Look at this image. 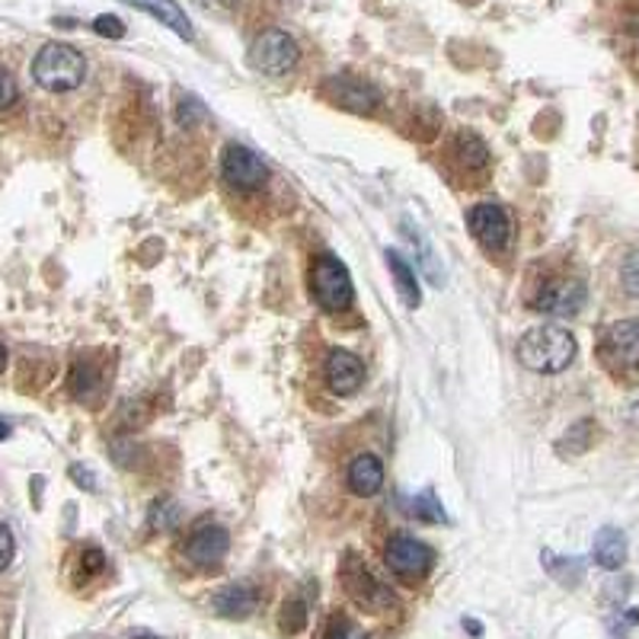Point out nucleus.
Masks as SVG:
<instances>
[{
    "label": "nucleus",
    "mask_w": 639,
    "mask_h": 639,
    "mask_svg": "<svg viewBox=\"0 0 639 639\" xmlns=\"http://www.w3.org/2000/svg\"><path fill=\"white\" fill-rule=\"evenodd\" d=\"M80 566L87 570V573H102L106 570V556L99 553V550H84V556H80Z\"/></svg>",
    "instance_id": "nucleus-30"
},
{
    "label": "nucleus",
    "mask_w": 639,
    "mask_h": 639,
    "mask_svg": "<svg viewBox=\"0 0 639 639\" xmlns=\"http://www.w3.org/2000/svg\"><path fill=\"white\" fill-rule=\"evenodd\" d=\"M410 511H413L415 518H422V521H447L445 509H442V502L435 499V492H419L413 502H410Z\"/></svg>",
    "instance_id": "nucleus-22"
},
{
    "label": "nucleus",
    "mask_w": 639,
    "mask_h": 639,
    "mask_svg": "<svg viewBox=\"0 0 639 639\" xmlns=\"http://www.w3.org/2000/svg\"><path fill=\"white\" fill-rule=\"evenodd\" d=\"M256 602L259 598L250 585H227L212 598V607H215V614H221L227 620H243L256 610Z\"/></svg>",
    "instance_id": "nucleus-17"
},
{
    "label": "nucleus",
    "mask_w": 639,
    "mask_h": 639,
    "mask_svg": "<svg viewBox=\"0 0 639 639\" xmlns=\"http://www.w3.org/2000/svg\"><path fill=\"white\" fill-rule=\"evenodd\" d=\"M297 58H301L297 42L282 30H266L250 45V64L269 77H282L288 71H294Z\"/></svg>",
    "instance_id": "nucleus-5"
},
{
    "label": "nucleus",
    "mask_w": 639,
    "mask_h": 639,
    "mask_svg": "<svg viewBox=\"0 0 639 639\" xmlns=\"http://www.w3.org/2000/svg\"><path fill=\"white\" fill-rule=\"evenodd\" d=\"M592 556H595V563L607 570V573H617L624 563H627V538H624V531L620 528H602L598 534H595V543H592Z\"/></svg>",
    "instance_id": "nucleus-15"
},
{
    "label": "nucleus",
    "mask_w": 639,
    "mask_h": 639,
    "mask_svg": "<svg viewBox=\"0 0 639 639\" xmlns=\"http://www.w3.org/2000/svg\"><path fill=\"white\" fill-rule=\"evenodd\" d=\"M454 151H457V160H461L467 170H483V166L489 163V148H486V141H483L479 134H474V131H461Z\"/></svg>",
    "instance_id": "nucleus-19"
},
{
    "label": "nucleus",
    "mask_w": 639,
    "mask_h": 639,
    "mask_svg": "<svg viewBox=\"0 0 639 639\" xmlns=\"http://www.w3.org/2000/svg\"><path fill=\"white\" fill-rule=\"evenodd\" d=\"M221 176L224 183L234 186V189L256 192L266 186L269 170H266V163L256 158L250 148H243V144H227L221 158Z\"/></svg>",
    "instance_id": "nucleus-8"
},
{
    "label": "nucleus",
    "mask_w": 639,
    "mask_h": 639,
    "mask_svg": "<svg viewBox=\"0 0 639 639\" xmlns=\"http://www.w3.org/2000/svg\"><path fill=\"white\" fill-rule=\"evenodd\" d=\"M202 7H212V10H230L234 7V0H198Z\"/></svg>",
    "instance_id": "nucleus-33"
},
{
    "label": "nucleus",
    "mask_w": 639,
    "mask_h": 639,
    "mask_svg": "<svg viewBox=\"0 0 639 639\" xmlns=\"http://www.w3.org/2000/svg\"><path fill=\"white\" fill-rule=\"evenodd\" d=\"M639 624V610H627V614H620L617 617V624H610V633L614 637H627V630L630 627H637Z\"/></svg>",
    "instance_id": "nucleus-31"
},
{
    "label": "nucleus",
    "mask_w": 639,
    "mask_h": 639,
    "mask_svg": "<svg viewBox=\"0 0 639 639\" xmlns=\"http://www.w3.org/2000/svg\"><path fill=\"white\" fill-rule=\"evenodd\" d=\"M383 560H387V566H390V573L400 575L403 582H419V578H425L429 570H432L435 553H432L429 543L415 541L410 534H393V538L387 541Z\"/></svg>",
    "instance_id": "nucleus-7"
},
{
    "label": "nucleus",
    "mask_w": 639,
    "mask_h": 639,
    "mask_svg": "<svg viewBox=\"0 0 639 639\" xmlns=\"http://www.w3.org/2000/svg\"><path fill=\"white\" fill-rule=\"evenodd\" d=\"M383 259H387V266H390V275H393V285H397V294H400L403 307L415 311V307L422 304V294H419V282H415V272L410 269V262L397 253V250H387Z\"/></svg>",
    "instance_id": "nucleus-18"
},
{
    "label": "nucleus",
    "mask_w": 639,
    "mask_h": 639,
    "mask_svg": "<svg viewBox=\"0 0 639 639\" xmlns=\"http://www.w3.org/2000/svg\"><path fill=\"white\" fill-rule=\"evenodd\" d=\"M464 627H470V633H474V637H479V633H483V630H479L477 620H464Z\"/></svg>",
    "instance_id": "nucleus-34"
},
{
    "label": "nucleus",
    "mask_w": 639,
    "mask_h": 639,
    "mask_svg": "<svg viewBox=\"0 0 639 639\" xmlns=\"http://www.w3.org/2000/svg\"><path fill=\"white\" fill-rule=\"evenodd\" d=\"M326 383H329V390L333 393H343V397H349L355 393L361 381H365V365H361V358L358 355H351L346 349H333L326 355Z\"/></svg>",
    "instance_id": "nucleus-13"
},
{
    "label": "nucleus",
    "mask_w": 639,
    "mask_h": 639,
    "mask_svg": "<svg viewBox=\"0 0 639 639\" xmlns=\"http://www.w3.org/2000/svg\"><path fill=\"white\" fill-rule=\"evenodd\" d=\"M343 588H346V595H349L351 602L358 607H365V610H371V614H383V610H390V607L397 605V598H393V592L383 585L381 578H375V573L358 560V556H346L343 560Z\"/></svg>",
    "instance_id": "nucleus-4"
},
{
    "label": "nucleus",
    "mask_w": 639,
    "mask_h": 639,
    "mask_svg": "<svg viewBox=\"0 0 639 639\" xmlns=\"http://www.w3.org/2000/svg\"><path fill=\"white\" fill-rule=\"evenodd\" d=\"M138 639H158V637H138Z\"/></svg>",
    "instance_id": "nucleus-37"
},
{
    "label": "nucleus",
    "mask_w": 639,
    "mask_h": 639,
    "mask_svg": "<svg viewBox=\"0 0 639 639\" xmlns=\"http://www.w3.org/2000/svg\"><path fill=\"white\" fill-rule=\"evenodd\" d=\"M323 639H368L365 637V630L358 627V624H351L349 617H333L329 624H326V633Z\"/></svg>",
    "instance_id": "nucleus-24"
},
{
    "label": "nucleus",
    "mask_w": 639,
    "mask_h": 639,
    "mask_svg": "<svg viewBox=\"0 0 639 639\" xmlns=\"http://www.w3.org/2000/svg\"><path fill=\"white\" fill-rule=\"evenodd\" d=\"M383 486V464L375 454H358L349 464V489L355 496H375Z\"/></svg>",
    "instance_id": "nucleus-16"
},
{
    "label": "nucleus",
    "mask_w": 639,
    "mask_h": 639,
    "mask_svg": "<svg viewBox=\"0 0 639 639\" xmlns=\"http://www.w3.org/2000/svg\"><path fill=\"white\" fill-rule=\"evenodd\" d=\"M311 285H314V297H317V304L323 311L339 314V311L351 307V297H355L351 275L336 256H320L317 262H314V272H311Z\"/></svg>",
    "instance_id": "nucleus-3"
},
{
    "label": "nucleus",
    "mask_w": 639,
    "mask_h": 639,
    "mask_svg": "<svg viewBox=\"0 0 639 639\" xmlns=\"http://www.w3.org/2000/svg\"><path fill=\"white\" fill-rule=\"evenodd\" d=\"M326 94L336 106L349 109V112H375L381 106V90L368 80H358L349 74H339V77H329L326 80Z\"/></svg>",
    "instance_id": "nucleus-12"
},
{
    "label": "nucleus",
    "mask_w": 639,
    "mask_h": 639,
    "mask_svg": "<svg viewBox=\"0 0 639 639\" xmlns=\"http://www.w3.org/2000/svg\"><path fill=\"white\" fill-rule=\"evenodd\" d=\"M7 435H10V425H7V422L0 419V438H7Z\"/></svg>",
    "instance_id": "nucleus-36"
},
{
    "label": "nucleus",
    "mask_w": 639,
    "mask_h": 639,
    "mask_svg": "<svg viewBox=\"0 0 639 639\" xmlns=\"http://www.w3.org/2000/svg\"><path fill=\"white\" fill-rule=\"evenodd\" d=\"M94 30L99 35H106V39H122L126 35V23L119 17H112V13H102V17L94 20Z\"/></svg>",
    "instance_id": "nucleus-26"
},
{
    "label": "nucleus",
    "mask_w": 639,
    "mask_h": 639,
    "mask_svg": "<svg viewBox=\"0 0 639 639\" xmlns=\"http://www.w3.org/2000/svg\"><path fill=\"white\" fill-rule=\"evenodd\" d=\"M17 96H20V90H17L13 74L0 67V112H3V109H10V106L17 102Z\"/></svg>",
    "instance_id": "nucleus-28"
},
{
    "label": "nucleus",
    "mask_w": 639,
    "mask_h": 639,
    "mask_svg": "<svg viewBox=\"0 0 639 639\" xmlns=\"http://www.w3.org/2000/svg\"><path fill=\"white\" fill-rule=\"evenodd\" d=\"M13 550H17V543H13L10 528H7V524H0V570H7V566H10V560H13Z\"/></svg>",
    "instance_id": "nucleus-29"
},
{
    "label": "nucleus",
    "mask_w": 639,
    "mask_h": 639,
    "mask_svg": "<svg viewBox=\"0 0 639 639\" xmlns=\"http://www.w3.org/2000/svg\"><path fill=\"white\" fill-rule=\"evenodd\" d=\"M543 566L550 570L553 578H560L563 585H575L578 578H582V560H560V556H553L550 550L541 556Z\"/></svg>",
    "instance_id": "nucleus-21"
},
{
    "label": "nucleus",
    "mask_w": 639,
    "mask_h": 639,
    "mask_svg": "<svg viewBox=\"0 0 639 639\" xmlns=\"http://www.w3.org/2000/svg\"><path fill=\"white\" fill-rule=\"evenodd\" d=\"M307 627V607H304V602H288L285 607H282V630L285 633H301Z\"/></svg>",
    "instance_id": "nucleus-23"
},
{
    "label": "nucleus",
    "mask_w": 639,
    "mask_h": 639,
    "mask_svg": "<svg viewBox=\"0 0 639 639\" xmlns=\"http://www.w3.org/2000/svg\"><path fill=\"white\" fill-rule=\"evenodd\" d=\"M71 477H74V483L87 486V489H96L94 474H90V470H84V467H71Z\"/></svg>",
    "instance_id": "nucleus-32"
},
{
    "label": "nucleus",
    "mask_w": 639,
    "mask_h": 639,
    "mask_svg": "<svg viewBox=\"0 0 639 639\" xmlns=\"http://www.w3.org/2000/svg\"><path fill=\"white\" fill-rule=\"evenodd\" d=\"M620 279H624V288H627L633 297H639V250L627 256V262H624V269H620Z\"/></svg>",
    "instance_id": "nucleus-27"
},
{
    "label": "nucleus",
    "mask_w": 639,
    "mask_h": 639,
    "mask_svg": "<svg viewBox=\"0 0 639 639\" xmlns=\"http://www.w3.org/2000/svg\"><path fill=\"white\" fill-rule=\"evenodd\" d=\"M531 307L550 317H573L585 307V285L578 279H550L531 297Z\"/></svg>",
    "instance_id": "nucleus-9"
},
{
    "label": "nucleus",
    "mask_w": 639,
    "mask_h": 639,
    "mask_svg": "<svg viewBox=\"0 0 639 639\" xmlns=\"http://www.w3.org/2000/svg\"><path fill=\"white\" fill-rule=\"evenodd\" d=\"M202 119H205V106H202L195 96H186V99L180 102V126L192 128L198 126Z\"/></svg>",
    "instance_id": "nucleus-25"
},
{
    "label": "nucleus",
    "mask_w": 639,
    "mask_h": 639,
    "mask_svg": "<svg viewBox=\"0 0 639 639\" xmlns=\"http://www.w3.org/2000/svg\"><path fill=\"white\" fill-rule=\"evenodd\" d=\"M227 550H230V534L221 524H198L186 541V560L198 570H212L224 563Z\"/></svg>",
    "instance_id": "nucleus-11"
},
{
    "label": "nucleus",
    "mask_w": 639,
    "mask_h": 639,
    "mask_svg": "<svg viewBox=\"0 0 639 639\" xmlns=\"http://www.w3.org/2000/svg\"><path fill=\"white\" fill-rule=\"evenodd\" d=\"M573 333L556 326V323H543V326L528 329L518 343V361L528 371H538V375H560L573 365Z\"/></svg>",
    "instance_id": "nucleus-1"
},
{
    "label": "nucleus",
    "mask_w": 639,
    "mask_h": 639,
    "mask_svg": "<svg viewBox=\"0 0 639 639\" xmlns=\"http://www.w3.org/2000/svg\"><path fill=\"white\" fill-rule=\"evenodd\" d=\"M128 7H138V10H144L148 17H154L160 26H166V30H173L180 39H186L192 42L195 39V30H192V20L186 17V10L176 3V0H122Z\"/></svg>",
    "instance_id": "nucleus-14"
},
{
    "label": "nucleus",
    "mask_w": 639,
    "mask_h": 639,
    "mask_svg": "<svg viewBox=\"0 0 639 639\" xmlns=\"http://www.w3.org/2000/svg\"><path fill=\"white\" fill-rule=\"evenodd\" d=\"M467 224H470V234L477 237L479 247H486V250H492V253L506 250V243H509L511 237V224L509 215H506L499 205H489V202H486V205L470 208Z\"/></svg>",
    "instance_id": "nucleus-10"
},
{
    "label": "nucleus",
    "mask_w": 639,
    "mask_h": 639,
    "mask_svg": "<svg viewBox=\"0 0 639 639\" xmlns=\"http://www.w3.org/2000/svg\"><path fill=\"white\" fill-rule=\"evenodd\" d=\"M84 74H87V62L77 48L62 45V42H52L45 45L35 62H32V77L42 90H52V94H67L74 87L84 84Z\"/></svg>",
    "instance_id": "nucleus-2"
},
{
    "label": "nucleus",
    "mask_w": 639,
    "mask_h": 639,
    "mask_svg": "<svg viewBox=\"0 0 639 639\" xmlns=\"http://www.w3.org/2000/svg\"><path fill=\"white\" fill-rule=\"evenodd\" d=\"M7 368V349H3V343H0V371Z\"/></svg>",
    "instance_id": "nucleus-35"
},
{
    "label": "nucleus",
    "mask_w": 639,
    "mask_h": 639,
    "mask_svg": "<svg viewBox=\"0 0 639 639\" xmlns=\"http://www.w3.org/2000/svg\"><path fill=\"white\" fill-rule=\"evenodd\" d=\"M592 432H595V422L592 419H582V422H575L573 429L563 435V442H560V454H582V451H588L592 445Z\"/></svg>",
    "instance_id": "nucleus-20"
},
{
    "label": "nucleus",
    "mask_w": 639,
    "mask_h": 639,
    "mask_svg": "<svg viewBox=\"0 0 639 639\" xmlns=\"http://www.w3.org/2000/svg\"><path fill=\"white\" fill-rule=\"evenodd\" d=\"M598 355L610 371L639 368V320H617L602 333Z\"/></svg>",
    "instance_id": "nucleus-6"
}]
</instances>
